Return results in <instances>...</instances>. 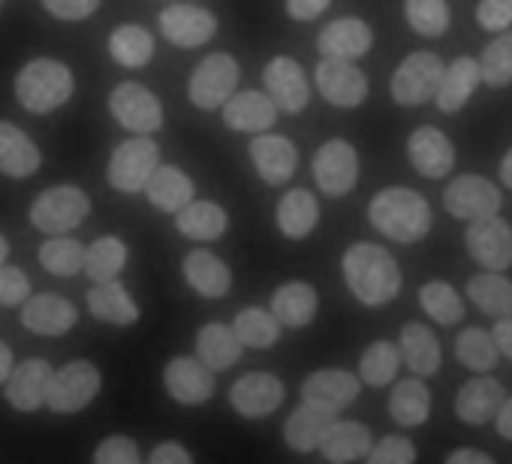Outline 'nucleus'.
<instances>
[{
	"label": "nucleus",
	"instance_id": "nucleus-1",
	"mask_svg": "<svg viewBox=\"0 0 512 464\" xmlns=\"http://www.w3.org/2000/svg\"><path fill=\"white\" fill-rule=\"evenodd\" d=\"M341 272H344V281H347V290L353 293V299L368 308L395 302L401 293V284H404L398 260L374 242L350 245L341 257Z\"/></svg>",
	"mask_w": 512,
	"mask_h": 464
},
{
	"label": "nucleus",
	"instance_id": "nucleus-2",
	"mask_svg": "<svg viewBox=\"0 0 512 464\" xmlns=\"http://www.w3.org/2000/svg\"><path fill=\"white\" fill-rule=\"evenodd\" d=\"M368 220L380 236L398 245H416L431 232V205L410 187H386L368 205Z\"/></svg>",
	"mask_w": 512,
	"mask_h": 464
},
{
	"label": "nucleus",
	"instance_id": "nucleus-3",
	"mask_svg": "<svg viewBox=\"0 0 512 464\" xmlns=\"http://www.w3.org/2000/svg\"><path fill=\"white\" fill-rule=\"evenodd\" d=\"M16 97L28 112H55L73 97V73L67 64L52 58L31 61L16 79Z\"/></svg>",
	"mask_w": 512,
	"mask_h": 464
},
{
	"label": "nucleus",
	"instance_id": "nucleus-4",
	"mask_svg": "<svg viewBox=\"0 0 512 464\" xmlns=\"http://www.w3.org/2000/svg\"><path fill=\"white\" fill-rule=\"evenodd\" d=\"M238 61L226 52H214L208 58L199 61V67L193 70L190 82H187V97L196 109L214 112L223 109L238 91Z\"/></svg>",
	"mask_w": 512,
	"mask_h": 464
},
{
	"label": "nucleus",
	"instance_id": "nucleus-5",
	"mask_svg": "<svg viewBox=\"0 0 512 464\" xmlns=\"http://www.w3.org/2000/svg\"><path fill=\"white\" fill-rule=\"evenodd\" d=\"M91 211L88 193L73 187V184H61V187H49L46 193H40L31 205V223L40 232H49V236H64V232H73Z\"/></svg>",
	"mask_w": 512,
	"mask_h": 464
},
{
	"label": "nucleus",
	"instance_id": "nucleus-6",
	"mask_svg": "<svg viewBox=\"0 0 512 464\" xmlns=\"http://www.w3.org/2000/svg\"><path fill=\"white\" fill-rule=\"evenodd\" d=\"M160 169V148L151 136H133L112 151L109 184L121 193H139L148 187L151 175Z\"/></svg>",
	"mask_w": 512,
	"mask_h": 464
},
{
	"label": "nucleus",
	"instance_id": "nucleus-7",
	"mask_svg": "<svg viewBox=\"0 0 512 464\" xmlns=\"http://www.w3.org/2000/svg\"><path fill=\"white\" fill-rule=\"evenodd\" d=\"M443 61L434 52H413L407 55L398 70L392 73V100L398 106H422L437 97L443 79Z\"/></svg>",
	"mask_w": 512,
	"mask_h": 464
},
{
	"label": "nucleus",
	"instance_id": "nucleus-8",
	"mask_svg": "<svg viewBox=\"0 0 512 464\" xmlns=\"http://www.w3.org/2000/svg\"><path fill=\"white\" fill-rule=\"evenodd\" d=\"M464 248L482 272L503 275L512 266V226L500 214L476 220L464 232Z\"/></svg>",
	"mask_w": 512,
	"mask_h": 464
},
{
	"label": "nucleus",
	"instance_id": "nucleus-9",
	"mask_svg": "<svg viewBox=\"0 0 512 464\" xmlns=\"http://www.w3.org/2000/svg\"><path fill=\"white\" fill-rule=\"evenodd\" d=\"M500 205H503V196H500L497 184H491L482 175H458L443 190V208L452 217L467 220V223L497 217Z\"/></svg>",
	"mask_w": 512,
	"mask_h": 464
},
{
	"label": "nucleus",
	"instance_id": "nucleus-10",
	"mask_svg": "<svg viewBox=\"0 0 512 464\" xmlns=\"http://www.w3.org/2000/svg\"><path fill=\"white\" fill-rule=\"evenodd\" d=\"M311 172L326 196H347L359 181V151L347 139H329L317 148Z\"/></svg>",
	"mask_w": 512,
	"mask_h": 464
},
{
	"label": "nucleus",
	"instance_id": "nucleus-11",
	"mask_svg": "<svg viewBox=\"0 0 512 464\" xmlns=\"http://www.w3.org/2000/svg\"><path fill=\"white\" fill-rule=\"evenodd\" d=\"M100 386H103L100 368L88 359H76V362H67L61 371H55L46 404L55 413H79L97 398Z\"/></svg>",
	"mask_w": 512,
	"mask_h": 464
},
{
	"label": "nucleus",
	"instance_id": "nucleus-12",
	"mask_svg": "<svg viewBox=\"0 0 512 464\" xmlns=\"http://www.w3.org/2000/svg\"><path fill=\"white\" fill-rule=\"evenodd\" d=\"M109 109L112 118L136 136H151L163 127L160 100L139 82H121L109 97Z\"/></svg>",
	"mask_w": 512,
	"mask_h": 464
},
{
	"label": "nucleus",
	"instance_id": "nucleus-13",
	"mask_svg": "<svg viewBox=\"0 0 512 464\" xmlns=\"http://www.w3.org/2000/svg\"><path fill=\"white\" fill-rule=\"evenodd\" d=\"M287 398V386L278 374L269 371H250L229 386V404L244 419H263L272 416Z\"/></svg>",
	"mask_w": 512,
	"mask_h": 464
},
{
	"label": "nucleus",
	"instance_id": "nucleus-14",
	"mask_svg": "<svg viewBox=\"0 0 512 464\" xmlns=\"http://www.w3.org/2000/svg\"><path fill=\"white\" fill-rule=\"evenodd\" d=\"M314 82H317L320 97L326 103L338 106V109H356L368 97V79H365V73L353 61L323 58L317 64Z\"/></svg>",
	"mask_w": 512,
	"mask_h": 464
},
{
	"label": "nucleus",
	"instance_id": "nucleus-15",
	"mask_svg": "<svg viewBox=\"0 0 512 464\" xmlns=\"http://www.w3.org/2000/svg\"><path fill=\"white\" fill-rule=\"evenodd\" d=\"M163 386L172 401H178L184 407H199V404L211 401L217 380H214V371L208 365H202L196 356H175L163 368Z\"/></svg>",
	"mask_w": 512,
	"mask_h": 464
},
{
	"label": "nucleus",
	"instance_id": "nucleus-16",
	"mask_svg": "<svg viewBox=\"0 0 512 464\" xmlns=\"http://www.w3.org/2000/svg\"><path fill=\"white\" fill-rule=\"evenodd\" d=\"M299 392H302V401L338 416L341 410H347L359 398L362 380H359V374L344 371V368H320V371L305 377Z\"/></svg>",
	"mask_w": 512,
	"mask_h": 464
},
{
	"label": "nucleus",
	"instance_id": "nucleus-17",
	"mask_svg": "<svg viewBox=\"0 0 512 464\" xmlns=\"http://www.w3.org/2000/svg\"><path fill=\"white\" fill-rule=\"evenodd\" d=\"M247 157L269 187H281L287 184L296 169H299V151L287 136L278 133H263V136H253L247 145Z\"/></svg>",
	"mask_w": 512,
	"mask_h": 464
},
{
	"label": "nucleus",
	"instance_id": "nucleus-18",
	"mask_svg": "<svg viewBox=\"0 0 512 464\" xmlns=\"http://www.w3.org/2000/svg\"><path fill=\"white\" fill-rule=\"evenodd\" d=\"M263 85H266V94L272 97V103L281 112L296 115L311 103V82H308L302 64L287 58V55H278V58H272L266 64Z\"/></svg>",
	"mask_w": 512,
	"mask_h": 464
},
{
	"label": "nucleus",
	"instance_id": "nucleus-19",
	"mask_svg": "<svg viewBox=\"0 0 512 464\" xmlns=\"http://www.w3.org/2000/svg\"><path fill=\"white\" fill-rule=\"evenodd\" d=\"M160 34L178 49H196L217 34V19L205 7L172 4L160 13Z\"/></svg>",
	"mask_w": 512,
	"mask_h": 464
},
{
	"label": "nucleus",
	"instance_id": "nucleus-20",
	"mask_svg": "<svg viewBox=\"0 0 512 464\" xmlns=\"http://www.w3.org/2000/svg\"><path fill=\"white\" fill-rule=\"evenodd\" d=\"M407 160L425 178H446L455 169V145L437 127H416L407 139Z\"/></svg>",
	"mask_w": 512,
	"mask_h": 464
},
{
	"label": "nucleus",
	"instance_id": "nucleus-21",
	"mask_svg": "<svg viewBox=\"0 0 512 464\" xmlns=\"http://www.w3.org/2000/svg\"><path fill=\"white\" fill-rule=\"evenodd\" d=\"M223 124L235 133H253L263 136L275 127L278 121V106L266 91H238L223 109Z\"/></svg>",
	"mask_w": 512,
	"mask_h": 464
},
{
	"label": "nucleus",
	"instance_id": "nucleus-22",
	"mask_svg": "<svg viewBox=\"0 0 512 464\" xmlns=\"http://www.w3.org/2000/svg\"><path fill=\"white\" fill-rule=\"evenodd\" d=\"M506 389L500 380L494 377H470L458 395H455V416L464 422V425H485V422H494L503 401H506Z\"/></svg>",
	"mask_w": 512,
	"mask_h": 464
},
{
	"label": "nucleus",
	"instance_id": "nucleus-23",
	"mask_svg": "<svg viewBox=\"0 0 512 464\" xmlns=\"http://www.w3.org/2000/svg\"><path fill=\"white\" fill-rule=\"evenodd\" d=\"M371 46H374V31L368 22H362L356 16H344V19L329 22L317 37L320 55L335 58V61H356V58L368 55Z\"/></svg>",
	"mask_w": 512,
	"mask_h": 464
},
{
	"label": "nucleus",
	"instance_id": "nucleus-24",
	"mask_svg": "<svg viewBox=\"0 0 512 464\" xmlns=\"http://www.w3.org/2000/svg\"><path fill=\"white\" fill-rule=\"evenodd\" d=\"M52 380H55V368L46 359H25L22 365H16L7 383V401L22 413H34L49 401Z\"/></svg>",
	"mask_w": 512,
	"mask_h": 464
},
{
	"label": "nucleus",
	"instance_id": "nucleus-25",
	"mask_svg": "<svg viewBox=\"0 0 512 464\" xmlns=\"http://www.w3.org/2000/svg\"><path fill=\"white\" fill-rule=\"evenodd\" d=\"M79 320V311L70 299L64 296H55V293H40V296H31L22 308V323L25 329L37 332V335H46V338H55V335H67Z\"/></svg>",
	"mask_w": 512,
	"mask_h": 464
},
{
	"label": "nucleus",
	"instance_id": "nucleus-26",
	"mask_svg": "<svg viewBox=\"0 0 512 464\" xmlns=\"http://www.w3.org/2000/svg\"><path fill=\"white\" fill-rule=\"evenodd\" d=\"M338 416L329 410H320L308 401H302L284 422V443L293 452H314L323 446L329 431L335 428Z\"/></svg>",
	"mask_w": 512,
	"mask_h": 464
},
{
	"label": "nucleus",
	"instance_id": "nucleus-27",
	"mask_svg": "<svg viewBox=\"0 0 512 464\" xmlns=\"http://www.w3.org/2000/svg\"><path fill=\"white\" fill-rule=\"evenodd\" d=\"M181 272L190 290H196L205 299H223L232 290V269L211 251H190L181 263Z\"/></svg>",
	"mask_w": 512,
	"mask_h": 464
},
{
	"label": "nucleus",
	"instance_id": "nucleus-28",
	"mask_svg": "<svg viewBox=\"0 0 512 464\" xmlns=\"http://www.w3.org/2000/svg\"><path fill=\"white\" fill-rule=\"evenodd\" d=\"M320 308V296L308 281H287L272 293L269 311L284 329H305L314 323Z\"/></svg>",
	"mask_w": 512,
	"mask_h": 464
},
{
	"label": "nucleus",
	"instance_id": "nucleus-29",
	"mask_svg": "<svg viewBox=\"0 0 512 464\" xmlns=\"http://www.w3.org/2000/svg\"><path fill=\"white\" fill-rule=\"evenodd\" d=\"M275 220H278V229L284 232L287 239L302 242V239L311 236V232L317 229V223H320V202H317V196L311 190L293 187V190H287L281 196Z\"/></svg>",
	"mask_w": 512,
	"mask_h": 464
},
{
	"label": "nucleus",
	"instance_id": "nucleus-30",
	"mask_svg": "<svg viewBox=\"0 0 512 464\" xmlns=\"http://www.w3.org/2000/svg\"><path fill=\"white\" fill-rule=\"evenodd\" d=\"M398 350L413 377H431L443 362L440 341L434 329H428L425 323H407L398 335Z\"/></svg>",
	"mask_w": 512,
	"mask_h": 464
},
{
	"label": "nucleus",
	"instance_id": "nucleus-31",
	"mask_svg": "<svg viewBox=\"0 0 512 464\" xmlns=\"http://www.w3.org/2000/svg\"><path fill=\"white\" fill-rule=\"evenodd\" d=\"M479 82H482L479 61L476 58H467V55L455 58L443 70V79H440V88H437V97H434L437 109L446 112V115L458 112L473 97V91L479 88Z\"/></svg>",
	"mask_w": 512,
	"mask_h": 464
},
{
	"label": "nucleus",
	"instance_id": "nucleus-32",
	"mask_svg": "<svg viewBox=\"0 0 512 464\" xmlns=\"http://www.w3.org/2000/svg\"><path fill=\"white\" fill-rule=\"evenodd\" d=\"M371 449H374V434L368 425H362L356 419H338L320 446V452L329 464H353L359 458H368Z\"/></svg>",
	"mask_w": 512,
	"mask_h": 464
},
{
	"label": "nucleus",
	"instance_id": "nucleus-33",
	"mask_svg": "<svg viewBox=\"0 0 512 464\" xmlns=\"http://www.w3.org/2000/svg\"><path fill=\"white\" fill-rule=\"evenodd\" d=\"M244 353V344L238 341L235 329L226 323H205L196 332V359L208 365L214 374L232 368Z\"/></svg>",
	"mask_w": 512,
	"mask_h": 464
},
{
	"label": "nucleus",
	"instance_id": "nucleus-34",
	"mask_svg": "<svg viewBox=\"0 0 512 464\" xmlns=\"http://www.w3.org/2000/svg\"><path fill=\"white\" fill-rule=\"evenodd\" d=\"M40 148L25 130L10 121H0V172L10 178H28L40 169Z\"/></svg>",
	"mask_w": 512,
	"mask_h": 464
},
{
	"label": "nucleus",
	"instance_id": "nucleus-35",
	"mask_svg": "<svg viewBox=\"0 0 512 464\" xmlns=\"http://www.w3.org/2000/svg\"><path fill=\"white\" fill-rule=\"evenodd\" d=\"M175 226L184 239L217 242L229 226V214H226V208H220L211 199H193L184 211L175 214Z\"/></svg>",
	"mask_w": 512,
	"mask_h": 464
},
{
	"label": "nucleus",
	"instance_id": "nucleus-36",
	"mask_svg": "<svg viewBox=\"0 0 512 464\" xmlns=\"http://www.w3.org/2000/svg\"><path fill=\"white\" fill-rule=\"evenodd\" d=\"M145 193H148V202L154 208H160L166 214H178V211H184L193 202L196 187H193V181H190V175L184 169L160 163V169L151 175Z\"/></svg>",
	"mask_w": 512,
	"mask_h": 464
},
{
	"label": "nucleus",
	"instance_id": "nucleus-37",
	"mask_svg": "<svg viewBox=\"0 0 512 464\" xmlns=\"http://www.w3.org/2000/svg\"><path fill=\"white\" fill-rule=\"evenodd\" d=\"M389 416L401 428H416L425 425L431 416V392L422 377H407L392 386L389 395Z\"/></svg>",
	"mask_w": 512,
	"mask_h": 464
},
{
	"label": "nucleus",
	"instance_id": "nucleus-38",
	"mask_svg": "<svg viewBox=\"0 0 512 464\" xmlns=\"http://www.w3.org/2000/svg\"><path fill=\"white\" fill-rule=\"evenodd\" d=\"M88 311L112 326H133L139 320V305L133 302V296L124 290L121 281L94 284L88 290Z\"/></svg>",
	"mask_w": 512,
	"mask_h": 464
},
{
	"label": "nucleus",
	"instance_id": "nucleus-39",
	"mask_svg": "<svg viewBox=\"0 0 512 464\" xmlns=\"http://www.w3.org/2000/svg\"><path fill=\"white\" fill-rule=\"evenodd\" d=\"M467 299L485 317H494V320L512 317V281L503 275H494V272L473 275L467 281Z\"/></svg>",
	"mask_w": 512,
	"mask_h": 464
},
{
	"label": "nucleus",
	"instance_id": "nucleus-40",
	"mask_svg": "<svg viewBox=\"0 0 512 464\" xmlns=\"http://www.w3.org/2000/svg\"><path fill=\"white\" fill-rule=\"evenodd\" d=\"M232 329H235L238 341L244 347H250V350H269V347H275L281 332H284V326L275 320L272 311L256 308V305L241 308L235 314V320H232Z\"/></svg>",
	"mask_w": 512,
	"mask_h": 464
},
{
	"label": "nucleus",
	"instance_id": "nucleus-41",
	"mask_svg": "<svg viewBox=\"0 0 512 464\" xmlns=\"http://www.w3.org/2000/svg\"><path fill=\"white\" fill-rule=\"evenodd\" d=\"M401 350L398 344L392 341H371L359 359V380L365 386H374V389H383L389 386L395 377H398V368H401Z\"/></svg>",
	"mask_w": 512,
	"mask_h": 464
},
{
	"label": "nucleus",
	"instance_id": "nucleus-42",
	"mask_svg": "<svg viewBox=\"0 0 512 464\" xmlns=\"http://www.w3.org/2000/svg\"><path fill=\"white\" fill-rule=\"evenodd\" d=\"M455 359L473 374H488V371L497 368L500 353H497V344H494L491 332H485L479 326H470L455 338Z\"/></svg>",
	"mask_w": 512,
	"mask_h": 464
},
{
	"label": "nucleus",
	"instance_id": "nucleus-43",
	"mask_svg": "<svg viewBox=\"0 0 512 464\" xmlns=\"http://www.w3.org/2000/svg\"><path fill=\"white\" fill-rule=\"evenodd\" d=\"M419 305L437 326H458L464 320V302L461 293L446 281H428L419 287Z\"/></svg>",
	"mask_w": 512,
	"mask_h": 464
},
{
	"label": "nucleus",
	"instance_id": "nucleus-44",
	"mask_svg": "<svg viewBox=\"0 0 512 464\" xmlns=\"http://www.w3.org/2000/svg\"><path fill=\"white\" fill-rule=\"evenodd\" d=\"M109 52L121 67L139 70L151 61L154 55V37L142 25H121L109 37Z\"/></svg>",
	"mask_w": 512,
	"mask_h": 464
},
{
	"label": "nucleus",
	"instance_id": "nucleus-45",
	"mask_svg": "<svg viewBox=\"0 0 512 464\" xmlns=\"http://www.w3.org/2000/svg\"><path fill=\"white\" fill-rule=\"evenodd\" d=\"M88 260V248L76 239L67 236H55L40 248V266L58 278H73L85 269Z\"/></svg>",
	"mask_w": 512,
	"mask_h": 464
},
{
	"label": "nucleus",
	"instance_id": "nucleus-46",
	"mask_svg": "<svg viewBox=\"0 0 512 464\" xmlns=\"http://www.w3.org/2000/svg\"><path fill=\"white\" fill-rule=\"evenodd\" d=\"M127 266V245L115 236H103L88 248V260H85V272L94 284H106L115 281L121 275V269Z\"/></svg>",
	"mask_w": 512,
	"mask_h": 464
},
{
	"label": "nucleus",
	"instance_id": "nucleus-47",
	"mask_svg": "<svg viewBox=\"0 0 512 464\" xmlns=\"http://www.w3.org/2000/svg\"><path fill=\"white\" fill-rule=\"evenodd\" d=\"M479 70L482 82L491 88H506L512 85V31L497 34L479 55Z\"/></svg>",
	"mask_w": 512,
	"mask_h": 464
},
{
	"label": "nucleus",
	"instance_id": "nucleus-48",
	"mask_svg": "<svg viewBox=\"0 0 512 464\" xmlns=\"http://www.w3.org/2000/svg\"><path fill=\"white\" fill-rule=\"evenodd\" d=\"M404 19L419 37H440L449 28L446 0H404Z\"/></svg>",
	"mask_w": 512,
	"mask_h": 464
},
{
	"label": "nucleus",
	"instance_id": "nucleus-49",
	"mask_svg": "<svg viewBox=\"0 0 512 464\" xmlns=\"http://www.w3.org/2000/svg\"><path fill=\"white\" fill-rule=\"evenodd\" d=\"M365 464H416V446L404 434H389L374 443Z\"/></svg>",
	"mask_w": 512,
	"mask_h": 464
},
{
	"label": "nucleus",
	"instance_id": "nucleus-50",
	"mask_svg": "<svg viewBox=\"0 0 512 464\" xmlns=\"http://www.w3.org/2000/svg\"><path fill=\"white\" fill-rule=\"evenodd\" d=\"M94 464H145L139 443L133 437L124 434H112L106 440H100V446L94 449Z\"/></svg>",
	"mask_w": 512,
	"mask_h": 464
},
{
	"label": "nucleus",
	"instance_id": "nucleus-51",
	"mask_svg": "<svg viewBox=\"0 0 512 464\" xmlns=\"http://www.w3.org/2000/svg\"><path fill=\"white\" fill-rule=\"evenodd\" d=\"M31 299V281L16 266H0V305L13 308Z\"/></svg>",
	"mask_w": 512,
	"mask_h": 464
},
{
	"label": "nucleus",
	"instance_id": "nucleus-52",
	"mask_svg": "<svg viewBox=\"0 0 512 464\" xmlns=\"http://www.w3.org/2000/svg\"><path fill=\"white\" fill-rule=\"evenodd\" d=\"M476 22H479L482 31L506 34L509 25H512V0H479Z\"/></svg>",
	"mask_w": 512,
	"mask_h": 464
},
{
	"label": "nucleus",
	"instance_id": "nucleus-53",
	"mask_svg": "<svg viewBox=\"0 0 512 464\" xmlns=\"http://www.w3.org/2000/svg\"><path fill=\"white\" fill-rule=\"evenodd\" d=\"M43 7L64 22H82L100 7V0H43Z\"/></svg>",
	"mask_w": 512,
	"mask_h": 464
},
{
	"label": "nucleus",
	"instance_id": "nucleus-54",
	"mask_svg": "<svg viewBox=\"0 0 512 464\" xmlns=\"http://www.w3.org/2000/svg\"><path fill=\"white\" fill-rule=\"evenodd\" d=\"M145 464H193V455L184 443L178 440H163L151 449Z\"/></svg>",
	"mask_w": 512,
	"mask_h": 464
},
{
	"label": "nucleus",
	"instance_id": "nucleus-55",
	"mask_svg": "<svg viewBox=\"0 0 512 464\" xmlns=\"http://www.w3.org/2000/svg\"><path fill=\"white\" fill-rule=\"evenodd\" d=\"M332 0H287V16L296 22H314L329 10Z\"/></svg>",
	"mask_w": 512,
	"mask_h": 464
},
{
	"label": "nucleus",
	"instance_id": "nucleus-56",
	"mask_svg": "<svg viewBox=\"0 0 512 464\" xmlns=\"http://www.w3.org/2000/svg\"><path fill=\"white\" fill-rule=\"evenodd\" d=\"M443 464H497L488 452L482 449H473V446H461V449H452Z\"/></svg>",
	"mask_w": 512,
	"mask_h": 464
},
{
	"label": "nucleus",
	"instance_id": "nucleus-57",
	"mask_svg": "<svg viewBox=\"0 0 512 464\" xmlns=\"http://www.w3.org/2000/svg\"><path fill=\"white\" fill-rule=\"evenodd\" d=\"M491 338L497 344V353L506 356V359H512V317L497 320L494 329H491Z\"/></svg>",
	"mask_w": 512,
	"mask_h": 464
},
{
	"label": "nucleus",
	"instance_id": "nucleus-58",
	"mask_svg": "<svg viewBox=\"0 0 512 464\" xmlns=\"http://www.w3.org/2000/svg\"><path fill=\"white\" fill-rule=\"evenodd\" d=\"M494 428H497V434L503 440H512V395L503 401V407H500V413L494 419Z\"/></svg>",
	"mask_w": 512,
	"mask_h": 464
},
{
	"label": "nucleus",
	"instance_id": "nucleus-59",
	"mask_svg": "<svg viewBox=\"0 0 512 464\" xmlns=\"http://www.w3.org/2000/svg\"><path fill=\"white\" fill-rule=\"evenodd\" d=\"M13 371H16V362H13V350H10V344H4V341H0V383H10Z\"/></svg>",
	"mask_w": 512,
	"mask_h": 464
},
{
	"label": "nucleus",
	"instance_id": "nucleus-60",
	"mask_svg": "<svg viewBox=\"0 0 512 464\" xmlns=\"http://www.w3.org/2000/svg\"><path fill=\"white\" fill-rule=\"evenodd\" d=\"M500 181H503V187H509L512 190V148L503 154V160H500Z\"/></svg>",
	"mask_w": 512,
	"mask_h": 464
},
{
	"label": "nucleus",
	"instance_id": "nucleus-61",
	"mask_svg": "<svg viewBox=\"0 0 512 464\" xmlns=\"http://www.w3.org/2000/svg\"><path fill=\"white\" fill-rule=\"evenodd\" d=\"M7 257H10V245L4 236H0V266H7Z\"/></svg>",
	"mask_w": 512,
	"mask_h": 464
}]
</instances>
